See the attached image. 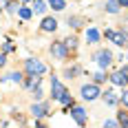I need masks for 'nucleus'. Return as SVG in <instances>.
Segmentation results:
<instances>
[{"instance_id": "obj_1", "label": "nucleus", "mask_w": 128, "mask_h": 128, "mask_svg": "<svg viewBox=\"0 0 128 128\" xmlns=\"http://www.w3.org/2000/svg\"><path fill=\"white\" fill-rule=\"evenodd\" d=\"M24 68H26L29 75H42V73L46 71L44 62H40V60H26V62H24Z\"/></svg>"}, {"instance_id": "obj_2", "label": "nucleus", "mask_w": 128, "mask_h": 128, "mask_svg": "<svg viewBox=\"0 0 128 128\" xmlns=\"http://www.w3.org/2000/svg\"><path fill=\"white\" fill-rule=\"evenodd\" d=\"M100 95H102V93H100V86H97V84H86V86H82V97L88 100V102L97 100Z\"/></svg>"}, {"instance_id": "obj_3", "label": "nucleus", "mask_w": 128, "mask_h": 128, "mask_svg": "<svg viewBox=\"0 0 128 128\" xmlns=\"http://www.w3.org/2000/svg\"><path fill=\"white\" fill-rule=\"evenodd\" d=\"M106 38L113 40L117 46H128V36L122 33V31H110V29H108V31H106Z\"/></svg>"}, {"instance_id": "obj_4", "label": "nucleus", "mask_w": 128, "mask_h": 128, "mask_svg": "<svg viewBox=\"0 0 128 128\" xmlns=\"http://www.w3.org/2000/svg\"><path fill=\"white\" fill-rule=\"evenodd\" d=\"M51 53L58 58V60H66V58H68V46H66L64 42H53Z\"/></svg>"}, {"instance_id": "obj_5", "label": "nucleus", "mask_w": 128, "mask_h": 128, "mask_svg": "<svg viewBox=\"0 0 128 128\" xmlns=\"http://www.w3.org/2000/svg\"><path fill=\"white\" fill-rule=\"evenodd\" d=\"M64 93H66V86H64L58 77H51V95L55 97V100H60Z\"/></svg>"}, {"instance_id": "obj_6", "label": "nucleus", "mask_w": 128, "mask_h": 128, "mask_svg": "<svg viewBox=\"0 0 128 128\" xmlns=\"http://www.w3.org/2000/svg\"><path fill=\"white\" fill-rule=\"evenodd\" d=\"M95 60H97V64H100L102 68H108L110 62H113V53L110 51H100L97 55H95Z\"/></svg>"}, {"instance_id": "obj_7", "label": "nucleus", "mask_w": 128, "mask_h": 128, "mask_svg": "<svg viewBox=\"0 0 128 128\" xmlns=\"http://www.w3.org/2000/svg\"><path fill=\"white\" fill-rule=\"evenodd\" d=\"M71 115H73V119H75L77 124H82V126L86 124V110H84V108H80V106H75V108L71 110Z\"/></svg>"}, {"instance_id": "obj_8", "label": "nucleus", "mask_w": 128, "mask_h": 128, "mask_svg": "<svg viewBox=\"0 0 128 128\" xmlns=\"http://www.w3.org/2000/svg\"><path fill=\"white\" fill-rule=\"evenodd\" d=\"M110 82H113L115 86H126V84H128V77L124 75L122 71H117V73H113V75H110Z\"/></svg>"}, {"instance_id": "obj_9", "label": "nucleus", "mask_w": 128, "mask_h": 128, "mask_svg": "<svg viewBox=\"0 0 128 128\" xmlns=\"http://www.w3.org/2000/svg\"><path fill=\"white\" fill-rule=\"evenodd\" d=\"M58 29V20L55 18H44L42 20V31H55Z\"/></svg>"}, {"instance_id": "obj_10", "label": "nucleus", "mask_w": 128, "mask_h": 128, "mask_svg": "<svg viewBox=\"0 0 128 128\" xmlns=\"http://www.w3.org/2000/svg\"><path fill=\"white\" fill-rule=\"evenodd\" d=\"M31 113H33V117H44V115H46V106L33 104V106H31Z\"/></svg>"}, {"instance_id": "obj_11", "label": "nucleus", "mask_w": 128, "mask_h": 128, "mask_svg": "<svg viewBox=\"0 0 128 128\" xmlns=\"http://www.w3.org/2000/svg\"><path fill=\"white\" fill-rule=\"evenodd\" d=\"M86 40H88V44H95V42L100 40V31H97V29H88V31H86Z\"/></svg>"}, {"instance_id": "obj_12", "label": "nucleus", "mask_w": 128, "mask_h": 128, "mask_svg": "<svg viewBox=\"0 0 128 128\" xmlns=\"http://www.w3.org/2000/svg\"><path fill=\"white\" fill-rule=\"evenodd\" d=\"M104 100H106V104H108V106H115V104L119 102V100H117V95L113 93V90H106V93H104Z\"/></svg>"}, {"instance_id": "obj_13", "label": "nucleus", "mask_w": 128, "mask_h": 128, "mask_svg": "<svg viewBox=\"0 0 128 128\" xmlns=\"http://www.w3.org/2000/svg\"><path fill=\"white\" fill-rule=\"evenodd\" d=\"M46 11V2H44V0H36V2H33V13H44Z\"/></svg>"}, {"instance_id": "obj_14", "label": "nucleus", "mask_w": 128, "mask_h": 128, "mask_svg": "<svg viewBox=\"0 0 128 128\" xmlns=\"http://www.w3.org/2000/svg\"><path fill=\"white\" fill-rule=\"evenodd\" d=\"M46 4H49L51 9H55V11H62L64 7H66V4H64V0H46Z\"/></svg>"}, {"instance_id": "obj_15", "label": "nucleus", "mask_w": 128, "mask_h": 128, "mask_svg": "<svg viewBox=\"0 0 128 128\" xmlns=\"http://www.w3.org/2000/svg\"><path fill=\"white\" fill-rule=\"evenodd\" d=\"M18 13H20V18H22V20H29V18L33 16V9H29V7H20Z\"/></svg>"}, {"instance_id": "obj_16", "label": "nucleus", "mask_w": 128, "mask_h": 128, "mask_svg": "<svg viewBox=\"0 0 128 128\" xmlns=\"http://www.w3.org/2000/svg\"><path fill=\"white\" fill-rule=\"evenodd\" d=\"M106 11L108 13H117L119 11V2H117V0H110V2L106 4Z\"/></svg>"}, {"instance_id": "obj_17", "label": "nucleus", "mask_w": 128, "mask_h": 128, "mask_svg": "<svg viewBox=\"0 0 128 128\" xmlns=\"http://www.w3.org/2000/svg\"><path fill=\"white\" fill-rule=\"evenodd\" d=\"M60 104H62V106H73V97H71L68 93H64L62 97H60Z\"/></svg>"}, {"instance_id": "obj_18", "label": "nucleus", "mask_w": 128, "mask_h": 128, "mask_svg": "<svg viewBox=\"0 0 128 128\" xmlns=\"http://www.w3.org/2000/svg\"><path fill=\"white\" fill-rule=\"evenodd\" d=\"M9 80L16 82V84H20V82H22V75H20V73H9Z\"/></svg>"}, {"instance_id": "obj_19", "label": "nucleus", "mask_w": 128, "mask_h": 128, "mask_svg": "<svg viewBox=\"0 0 128 128\" xmlns=\"http://www.w3.org/2000/svg\"><path fill=\"white\" fill-rule=\"evenodd\" d=\"M7 7H9V13H16L18 9H20V4H18V2H9Z\"/></svg>"}, {"instance_id": "obj_20", "label": "nucleus", "mask_w": 128, "mask_h": 128, "mask_svg": "<svg viewBox=\"0 0 128 128\" xmlns=\"http://www.w3.org/2000/svg\"><path fill=\"white\" fill-rule=\"evenodd\" d=\"M119 124H126L128 126V115H124V113H119V119H117Z\"/></svg>"}, {"instance_id": "obj_21", "label": "nucleus", "mask_w": 128, "mask_h": 128, "mask_svg": "<svg viewBox=\"0 0 128 128\" xmlns=\"http://www.w3.org/2000/svg\"><path fill=\"white\" fill-rule=\"evenodd\" d=\"M80 22H82L80 18H71V20H68V24H71V26H80Z\"/></svg>"}, {"instance_id": "obj_22", "label": "nucleus", "mask_w": 128, "mask_h": 128, "mask_svg": "<svg viewBox=\"0 0 128 128\" xmlns=\"http://www.w3.org/2000/svg\"><path fill=\"white\" fill-rule=\"evenodd\" d=\"M122 104L128 108V90H124V95H122Z\"/></svg>"}, {"instance_id": "obj_23", "label": "nucleus", "mask_w": 128, "mask_h": 128, "mask_svg": "<svg viewBox=\"0 0 128 128\" xmlns=\"http://www.w3.org/2000/svg\"><path fill=\"white\" fill-rule=\"evenodd\" d=\"M93 77H95V82H104V80H106V77H104V73H95Z\"/></svg>"}, {"instance_id": "obj_24", "label": "nucleus", "mask_w": 128, "mask_h": 128, "mask_svg": "<svg viewBox=\"0 0 128 128\" xmlns=\"http://www.w3.org/2000/svg\"><path fill=\"white\" fill-rule=\"evenodd\" d=\"M119 122H115V119H108V122H104V126H117Z\"/></svg>"}, {"instance_id": "obj_25", "label": "nucleus", "mask_w": 128, "mask_h": 128, "mask_svg": "<svg viewBox=\"0 0 128 128\" xmlns=\"http://www.w3.org/2000/svg\"><path fill=\"white\" fill-rule=\"evenodd\" d=\"M4 62H7V58H4V53H0V66H4Z\"/></svg>"}, {"instance_id": "obj_26", "label": "nucleus", "mask_w": 128, "mask_h": 128, "mask_svg": "<svg viewBox=\"0 0 128 128\" xmlns=\"http://www.w3.org/2000/svg\"><path fill=\"white\" fill-rule=\"evenodd\" d=\"M119 2V7H128V0H117Z\"/></svg>"}, {"instance_id": "obj_27", "label": "nucleus", "mask_w": 128, "mask_h": 128, "mask_svg": "<svg viewBox=\"0 0 128 128\" xmlns=\"http://www.w3.org/2000/svg\"><path fill=\"white\" fill-rule=\"evenodd\" d=\"M122 73H124V75L128 77V66H126V68H122Z\"/></svg>"}, {"instance_id": "obj_28", "label": "nucleus", "mask_w": 128, "mask_h": 128, "mask_svg": "<svg viewBox=\"0 0 128 128\" xmlns=\"http://www.w3.org/2000/svg\"><path fill=\"white\" fill-rule=\"evenodd\" d=\"M22 2H26V0H22Z\"/></svg>"}]
</instances>
